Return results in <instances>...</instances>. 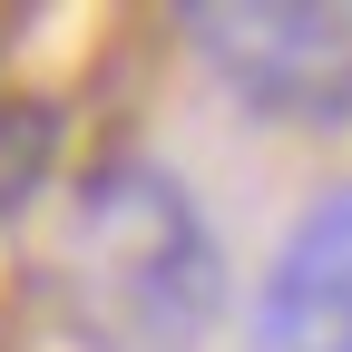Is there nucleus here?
Instances as JSON below:
<instances>
[{
    "label": "nucleus",
    "mask_w": 352,
    "mask_h": 352,
    "mask_svg": "<svg viewBox=\"0 0 352 352\" xmlns=\"http://www.w3.org/2000/svg\"><path fill=\"white\" fill-rule=\"evenodd\" d=\"M226 264L196 196L147 157H108L59 226V314L98 352H196Z\"/></svg>",
    "instance_id": "f257e3e1"
},
{
    "label": "nucleus",
    "mask_w": 352,
    "mask_h": 352,
    "mask_svg": "<svg viewBox=\"0 0 352 352\" xmlns=\"http://www.w3.org/2000/svg\"><path fill=\"white\" fill-rule=\"evenodd\" d=\"M176 20L254 118L352 127V0H186Z\"/></svg>",
    "instance_id": "f03ea898"
},
{
    "label": "nucleus",
    "mask_w": 352,
    "mask_h": 352,
    "mask_svg": "<svg viewBox=\"0 0 352 352\" xmlns=\"http://www.w3.org/2000/svg\"><path fill=\"white\" fill-rule=\"evenodd\" d=\"M254 352H352V186L284 235L254 294Z\"/></svg>",
    "instance_id": "7ed1b4c3"
},
{
    "label": "nucleus",
    "mask_w": 352,
    "mask_h": 352,
    "mask_svg": "<svg viewBox=\"0 0 352 352\" xmlns=\"http://www.w3.org/2000/svg\"><path fill=\"white\" fill-rule=\"evenodd\" d=\"M50 147H59V118L30 108V98H0V215H20L50 176Z\"/></svg>",
    "instance_id": "20e7f679"
}]
</instances>
